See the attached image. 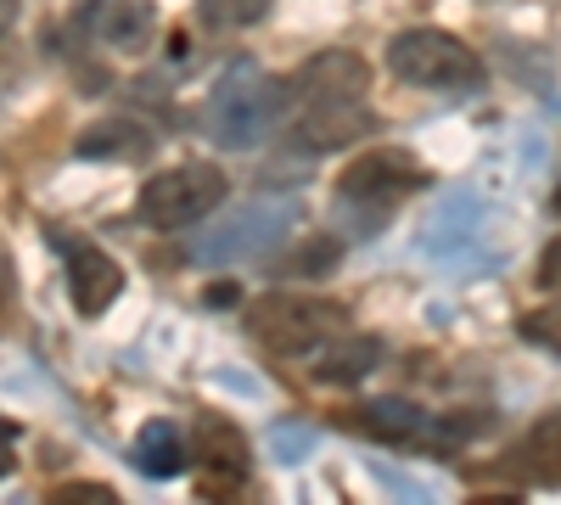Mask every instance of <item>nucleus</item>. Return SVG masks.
I'll list each match as a JSON object with an SVG mask.
<instances>
[{
	"instance_id": "f257e3e1",
	"label": "nucleus",
	"mask_w": 561,
	"mask_h": 505,
	"mask_svg": "<svg viewBox=\"0 0 561 505\" xmlns=\"http://www.w3.org/2000/svg\"><path fill=\"white\" fill-rule=\"evenodd\" d=\"M242 320L270 354L298 359V354H320L332 343L343 332L348 309L332 303V298H314V292H264L242 309Z\"/></svg>"
},
{
	"instance_id": "f03ea898",
	"label": "nucleus",
	"mask_w": 561,
	"mask_h": 505,
	"mask_svg": "<svg viewBox=\"0 0 561 505\" xmlns=\"http://www.w3.org/2000/svg\"><path fill=\"white\" fill-rule=\"evenodd\" d=\"M388 68L393 79L415 90H478L483 84V62L444 28H404L388 45Z\"/></svg>"
},
{
	"instance_id": "7ed1b4c3",
	"label": "nucleus",
	"mask_w": 561,
	"mask_h": 505,
	"mask_svg": "<svg viewBox=\"0 0 561 505\" xmlns=\"http://www.w3.org/2000/svg\"><path fill=\"white\" fill-rule=\"evenodd\" d=\"M225 169L214 163H174L163 174H152L147 186H140V219L152 225V231H185V225H197L203 214H214L225 203Z\"/></svg>"
},
{
	"instance_id": "20e7f679",
	"label": "nucleus",
	"mask_w": 561,
	"mask_h": 505,
	"mask_svg": "<svg viewBox=\"0 0 561 505\" xmlns=\"http://www.w3.org/2000/svg\"><path fill=\"white\" fill-rule=\"evenodd\" d=\"M415 186H421V169H415L404 152H393V147L365 152V158H354V163L337 174V197H343V203H365V208H388L393 197H404V192H415Z\"/></svg>"
},
{
	"instance_id": "39448f33",
	"label": "nucleus",
	"mask_w": 561,
	"mask_h": 505,
	"mask_svg": "<svg viewBox=\"0 0 561 505\" xmlns=\"http://www.w3.org/2000/svg\"><path fill=\"white\" fill-rule=\"evenodd\" d=\"M197 455H203V489L214 494V500H225V494H237L242 483H248V438L230 427L225 416H203L197 422Z\"/></svg>"
},
{
	"instance_id": "423d86ee",
	"label": "nucleus",
	"mask_w": 561,
	"mask_h": 505,
	"mask_svg": "<svg viewBox=\"0 0 561 505\" xmlns=\"http://www.w3.org/2000/svg\"><path fill=\"white\" fill-rule=\"evenodd\" d=\"M377 129L359 102H304V118L293 124V135L309 147V152H337V147H354Z\"/></svg>"
},
{
	"instance_id": "0eeeda50",
	"label": "nucleus",
	"mask_w": 561,
	"mask_h": 505,
	"mask_svg": "<svg viewBox=\"0 0 561 505\" xmlns=\"http://www.w3.org/2000/svg\"><path fill=\"white\" fill-rule=\"evenodd\" d=\"M370 84V68L354 51H320L304 62V73L293 79L298 102H359Z\"/></svg>"
},
{
	"instance_id": "6e6552de",
	"label": "nucleus",
	"mask_w": 561,
	"mask_h": 505,
	"mask_svg": "<svg viewBox=\"0 0 561 505\" xmlns=\"http://www.w3.org/2000/svg\"><path fill=\"white\" fill-rule=\"evenodd\" d=\"M84 28L96 34L113 51H140L158 28V7L152 0H90L84 7Z\"/></svg>"
},
{
	"instance_id": "1a4fd4ad",
	"label": "nucleus",
	"mask_w": 561,
	"mask_h": 505,
	"mask_svg": "<svg viewBox=\"0 0 561 505\" xmlns=\"http://www.w3.org/2000/svg\"><path fill=\"white\" fill-rule=\"evenodd\" d=\"M68 292H73V309L90 320V314L113 309V298L124 292V269L102 248H73V259H68Z\"/></svg>"
},
{
	"instance_id": "9d476101",
	"label": "nucleus",
	"mask_w": 561,
	"mask_h": 505,
	"mask_svg": "<svg viewBox=\"0 0 561 505\" xmlns=\"http://www.w3.org/2000/svg\"><path fill=\"white\" fill-rule=\"evenodd\" d=\"M343 427H354L365 438H382V444H415V438H427V410L410 399H370V404L348 410Z\"/></svg>"
},
{
	"instance_id": "9b49d317",
	"label": "nucleus",
	"mask_w": 561,
	"mask_h": 505,
	"mask_svg": "<svg viewBox=\"0 0 561 505\" xmlns=\"http://www.w3.org/2000/svg\"><path fill=\"white\" fill-rule=\"evenodd\" d=\"M382 359V343L377 337H332L320 354H314V382H337V388H354L370 377V365Z\"/></svg>"
},
{
	"instance_id": "f8f14e48",
	"label": "nucleus",
	"mask_w": 561,
	"mask_h": 505,
	"mask_svg": "<svg viewBox=\"0 0 561 505\" xmlns=\"http://www.w3.org/2000/svg\"><path fill=\"white\" fill-rule=\"evenodd\" d=\"M517 472L528 483L561 489V416H545V422L528 427V438L517 444Z\"/></svg>"
},
{
	"instance_id": "ddd939ff",
	"label": "nucleus",
	"mask_w": 561,
	"mask_h": 505,
	"mask_svg": "<svg viewBox=\"0 0 561 505\" xmlns=\"http://www.w3.org/2000/svg\"><path fill=\"white\" fill-rule=\"evenodd\" d=\"M135 467L147 472V478H174L180 467H185V438H180V427L174 422H147L135 433Z\"/></svg>"
},
{
	"instance_id": "4468645a",
	"label": "nucleus",
	"mask_w": 561,
	"mask_h": 505,
	"mask_svg": "<svg viewBox=\"0 0 561 505\" xmlns=\"http://www.w3.org/2000/svg\"><path fill=\"white\" fill-rule=\"evenodd\" d=\"M79 158H147V129L140 124H96L79 135Z\"/></svg>"
},
{
	"instance_id": "2eb2a0df",
	"label": "nucleus",
	"mask_w": 561,
	"mask_h": 505,
	"mask_svg": "<svg viewBox=\"0 0 561 505\" xmlns=\"http://www.w3.org/2000/svg\"><path fill=\"white\" fill-rule=\"evenodd\" d=\"M270 12V0H197V18L208 28H248Z\"/></svg>"
},
{
	"instance_id": "dca6fc26",
	"label": "nucleus",
	"mask_w": 561,
	"mask_h": 505,
	"mask_svg": "<svg viewBox=\"0 0 561 505\" xmlns=\"http://www.w3.org/2000/svg\"><path fill=\"white\" fill-rule=\"evenodd\" d=\"M517 332H523L528 343H539V348H550V354L561 359V303H550V309H534V314H523V320H517Z\"/></svg>"
},
{
	"instance_id": "f3484780",
	"label": "nucleus",
	"mask_w": 561,
	"mask_h": 505,
	"mask_svg": "<svg viewBox=\"0 0 561 505\" xmlns=\"http://www.w3.org/2000/svg\"><path fill=\"white\" fill-rule=\"evenodd\" d=\"M337 259H343V248H337L332 237H314V242H309V248L298 253V269H309V275H320V269H332Z\"/></svg>"
},
{
	"instance_id": "a211bd4d",
	"label": "nucleus",
	"mask_w": 561,
	"mask_h": 505,
	"mask_svg": "<svg viewBox=\"0 0 561 505\" xmlns=\"http://www.w3.org/2000/svg\"><path fill=\"white\" fill-rule=\"evenodd\" d=\"M51 500H79V505H113L118 494L107 489V483H62Z\"/></svg>"
},
{
	"instance_id": "6ab92c4d",
	"label": "nucleus",
	"mask_w": 561,
	"mask_h": 505,
	"mask_svg": "<svg viewBox=\"0 0 561 505\" xmlns=\"http://www.w3.org/2000/svg\"><path fill=\"white\" fill-rule=\"evenodd\" d=\"M539 287H545V292H556V287H561V237L539 253Z\"/></svg>"
},
{
	"instance_id": "aec40b11",
	"label": "nucleus",
	"mask_w": 561,
	"mask_h": 505,
	"mask_svg": "<svg viewBox=\"0 0 561 505\" xmlns=\"http://www.w3.org/2000/svg\"><path fill=\"white\" fill-rule=\"evenodd\" d=\"M556 214H561V186H556Z\"/></svg>"
}]
</instances>
